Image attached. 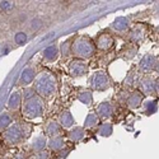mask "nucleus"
I'll return each mask as SVG.
<instances>
[{
    "mask_svg": "<svg viewBox=\"0 0 159 159\" xmlns=\"http://www.w3.org/2000/svg\"><path fill=\"white\" fill-rule=\"evenodd\" d=\"M57 90V82L56 78L52 73L43 71L38 76H36L34 80V92L41 98H50L52 97Z\"/></svg>",
    "mask_w": 159,
    "mask_h": 159,
    "instance_id": "f257e3e1",
    "label": "nucleus"
},
{
    "mask_svg": "<svg viewBox=\"0 0 159 159\" xmlns=\"http://www.w3.org/2000/svg\"><path fill=\"white\" fill-rule=\"evenodd\" d=\"M96 52V45L92 39L87 36L78 37L71 47V55L78 60H87L90 59Z\"/></svg>",
    "mask_w": 159,
    "mask_h": 159,
    "instance_id": "f03ea898",
    "label": "nucleus"
},
{
    "mask_svg": "<svg viewBox=\"0 0 159 159\" xmlns=\"http://www.w3.org/2000/svg\"><path fill=\"white\" fill-rule=\"evenodd\" d=\"M45 111V102L43 98H41L39 96H34L31 99H27L23 104V115L27 118H37L41 117L43 115Z\"/></svg>",
    "mask_w": 159,
    "mask_h": 159,
    "instance_id": "7ed1b4c3",
    "label": "nucleus"
},
{
    "mask_svg": "<svg viewBox=\"0 0 159 159\" xmlns=\"http://www.w3.org/2000/svg\"><path fill=\"white\" fill-rule=\"evenodd\" d=\"M89 85H90L92 89L102 92V90H106V89L110 88L111 80H110L108 75L106 73L97 71V73H94L93 75L89 78Z\"/></svg>",
    "mask_w": 159,
    "mask_h": 159,
    "instance_id": "20e7f679",
    "label": "nucleus"
},
{
    "mask_svg": "<svg viewBox=\"0 0 159 159\" xmlns=\"http://www.w3.org/2000/svg\"><path fill=\"white\" fill-rule=\"evenodd\" d=\"M4 139L7 141V144L9 145H17L22 141L23 139V131L20 129L19 125H11L10 127H8L4 132Z\"/></svg>",
    "mask_w": 159,
    "mask_h": 159,
    "instance_id": "39448f33",
    "label": "nucleus"
},
{
    "mask_svg": "<svg viewBox=\"0 0 159 159\" xmlns=\"http://www.w3.org/2000/svg\"><path fill=\"white\" fill-rule=\"evenodd\" d=\"M69 71L70 75L74 78H79V76H84L88 73V64L83 60H73L69 65Z\"/></svg>",
    "mask_w": 159,
    "mask_h": 159,
    "instance_id": "423d86ee",
    "label": "nucleus"
},
{
    "mask_svg": "<svg viewBox=\"0 0 159 159\" xmlns=\"http://www.w3.org/2000/svg\"><path fill=\"white\" fill-rule=\"evenodd\" d=\"M157 65H158L157 56H154L152 54H148V55H145L140 60V62H139V70L143 71V73H150L154 69H157Z\"/></svg>",
    "mask_w": 159,
    "mask_h": 159,
    "instance_id": "0eeeda50",
    "label": "nucleus"
},
{
    "mask_svg": "<svg viewBox=\"0 0 159 159\" xmlns=\"http://www.w3.org/2000/svg\"><path fill=\"white\" fill-rule=\"evenodd\" d=\"M140 90L147 96H153L157 93V82L149 76H144L140 80Z\"/></svg>",
    "mask_w": 159,
    "mask_h": 159,
    "instance_id": "6e6552de",
    "label": "nucleus"
},
{
    "mask_svg": "<svg viewBox=\"0 0 159 159\" xmlns=\"http://www.w3.org/2000/svg\"><path fill=\"white\" fill-rule=\"evenodd\" d=\"M115 43V39L112 37V34L110 33H101L97 37V41H96V47H98L102 51H107L110 50Z\"/></svg>",
    "mask_w": 159,
    "mask_h": 159,
    "instance_id": "1a4fd4ad",
    "label": "nucleus"
},
{
    "mask_svg": "<svg viewBox=\"0 0 159 159\" xmlns=\"http://www.w3.org/2000/svg\"><path fill=\"white\" fill-rule=\"evenodd\" d=\"M33 80H36V70L31 66H27L20 74V78H19V84L22 87H27L30 85Z\"/></svg>",
    "mask_w": 159,
    "mask_h": 159,
    "instance_id": "9d476101",
    "label": "nucleus"
},
{
    "mask_svg": "<svg viewBox=\"0 0 159 159\" xmlns=\"http://www.w3.org/2000/svg\"><path fill=\"white\" fill-rule=\"evenodd\" d=\"M111 28L116 32H126L129 28H130V19L127 17H117L112 24H111Z\"/></svg>",
    "mask_w": 159,
    "mask_h": 159,
    "instance_id": "9b49d317",
    "label": "nucleus"
},
{
    "mask_svg": "<svg viewBox=\"0 0 159 159\" xmlns=\"http://www.w3.org/2000/svg\"><path fill=\"white\" fill-rule=\"evenodd\" d=\"M22 98H23V96L20 92H18V90L13 92L8 99V108L10 111H17L22 104Z\"/></svg>",
    "mask_w": 159,
    "mask_h": 159,
    "instance_id": "f8f14e48",
    "label": "nucleus"
},
{
    "mask_svg": "<svg viewBox=\"0 0 159 159\" xmlns=\"http://www.w3.org/2000/svg\"><path fill=\"white\" fill-rule=\"evenodd\" d=\"M113 113V108H112V104L110 102H102L98 104L97 107V116L101 118H108L111 117Z\"/></svg>",
    "mask_w": 159,
    "mask_h": 159,
    "instance_id": "ddd939ff",
    "label": "nucleus"
},
{
    "mask_svg": "<svg viewBox=\"0 0 159 159\" xmlns=\"http://www.w3.org/2000/svg\"><path fill=\"white\" fill-rule=\"evenodd\" d=\"M145 27L144 25H141V24H139V25H136V27H134L131 30V32H130V39L132 42H140V41H143L144 39V37H145Z\"/></svg>",
    "mask_w": 159,
    "mask_h": 159,
    "instance_id": "4468645a",
    "label": "nucleus"
},
{
    "mask_svg": "<svg viewBox=\"0 0 159 159\" xmlns=\"http://www.w3.org/2000/svg\"><path fill=\"white\" fill-rule=\"evenodd\" d=\"M74 124H75V120L70 111H64L60 115V126H62L64 129H70L74 126Z\"/></svg>",
    "mask_w": 159,
    "mask_h": 159,
    "instance_id": "2eb2a0df",
    "label": "nucleus"
},
{
    "mask_svg": "<svg viewBox=\"0 0 159 159\" xmlns=\"http://www.w3.org/2000/svg\"><path fill=\"white\" fill-rule=\"evenodd\" d=\"M141 102H143V96H141L140 92H134V93H131L127 98V106L131 110L139 108Z\"/></svg>",
    "mask_w": 159,
    "mask_h": 159,
    "instance_id": "dca6fc26",
    "label": "nucleus"
},
{
    "mask_svg": "<svg viewBox=\"0 0 159 159\" xmlns=\"http://www.w3.org/2000/svg\"><path fill=\"white\" fill-rule=\"evenodd\" d=\"M60 131H61V126L56 121H50L46 126V135H48L51 139L57 138L60 135Z\"/></svg>",
    "mask_w": 159,
    "mask_h": 159,
    "instance_id": "f3484780",
    "label": "nucleus"
},
{
    "mask_svg": "<svg viewBox=\"0 0 159 159\" xmlns=\"http://www.w3.org/2000/svg\"><path fill=\"white\" fill-rule=\"evenodd\" d=\"M57 56H59L57 45H51V46H48V47L43 51V57H45L47 61H50V62L55 61V60L57 59Z\"/></svg>",
    "mask_w": 159,
    "mask_h": 159,
    "instance_id": "a211bd4d",
    "label": "nucleus"
},
{
    "mask_svg": "<svg viewBox=\"0 0 159 159\" xmlns=\"http://www.w3.org/2000/svg\"><path fill=\"white\" fill-rule=\"evenodd\" d=\"M47 147L51 149V150H61L64 147H65V143H64V139L61 136H57V138H52L48 140L47 143Z\"/></svg>",
    "mask_w": 159,
    "mask_h": 159,
    "instance_id": "6ab92c4d",
    "label": "nucleus"
},
{
    "mask_svg": "<svg viewBox=\"0 0 159 159\" xmlns=\"http://www.w3.org/2000/svg\"><path fill=\"white\" fill-rule=\"evenodd\" d=\"M85 135V132H84V129L83 127H74L71 129V131L69 132V139L71 141H80Z\"/></svg>",
    "mask_w": 159,
    "mask_h": 159,
    "instance_id": "aec40b11",
    "label": "nucleus"
},
{
    "mask_svg": "<svg viewBox=\"0 0 159 159\" xmlns=\"http://www.w3.org/2000/svg\"><path fill=\"white\" fill-rule=\"evenodd\" d=\"M47 145V141H46V138L45 136H38V138H36L34 140H33V143H32V150H34V152H42V149Z\"/></svg>",
    "mask_w": 159,
    "mask_h": 159,
    "instance_id": "412c9836",
    "label": "nucleus"
},
{
    "mask_svg": "<svg viewBox=\"0 0 159 159\" xmlns=\"http://www.w3.org/2000/svg\"><path fill=\"white\" fill-rule=\"evenodd\" d=\"M144 110L148 115H153L158 111V102L154 101V99H150V101H147L144 103Z\"/></svg>",
    "mask_w": 159,
    "mask_h": 159,
    "instance_id": "4be33fe9",
    "label": "nucleus"
},
{
    "mask_svg": "<svg viewBox=\"0 0 159 159\" xmlns=\"http://www.w3.org/2000/svg\"><path fill=\"white\" fill-rule=\"evenodd\" d=\"M98 124V116L96 113H88L85 121H84V127L85 129H92Z\"/></svg>",
    "mask_w": 159,
    "mask_h": 159,
    "instance_id": "5701e85b",
    "label": "nucleus"
},
{
    "mask_svg": "<svg viewBox=\"0 0 159 159\" xmlns=\"http://www.w3.org/2000/svg\"><path fill=\"white\" fill-rule=\"evenodd\" d=\"M78 99L82 103L89 106L92 102H93V96H92V92L89 90H85V92H82V93H79L78 96Z\"/></svg>",
    "mask_w": 159,
    "mask_h": 159,
    "instance_id": "b1692460",
    "label": "nucleus"
},
{
    "mask_svg": "<svg viewBox=\"0 0 159 159\" xmlns=\"http://www.w3.org/2000/svg\"><path fill=\"white\" fill-rule=\"evenodd\" d=\"M112 131H113L112 124H102V125L99 126L98 134H99L101 136H104V138H107V136L112 135Z\"/></svg>",
    "mask_w": 159,
    "mask_h": 159,
    "instance_id": "393cba45",
    "label": "nucleus"
},
{
    "mask_svg": "<svg viewBox=\"0 0 159 159\" xmlns=\"http://www.w3.org/2000/svg\"><path fill=\"white\" fill-rule=\"evenodd\" d=\"M11 122V117L8 113H3L0 115V130L7 129Z\"/></svg>",
    "mask_w": 159,
    "mask_h": 159,
    "instance_id": "a878e982",
    "label": "nucleus"
},
{
    "mask_svg": "<svg viewBox=\"0 0 159 159\" xmlns=\"http://www.w3.org/2000/svg\"><path fill=\"white\" fill-rule=\"evenodd\" d=\"M61 55L64 57H68L71 54V43L70 41H65L64 43H61Z\"/></svg>",
    "mask_w": 159,
    "mask_h": 159,
    "instance_id": "bb28decb",
    "label": "nucleus"
},
{
    "mask_svg": "<svg viewBox=\"0 0 159 159\" xmlns=\"http://www.w3.org/2000/svg\"><path fill=\"white\" fill-rule=\"evenodd\" d=\"M27 39H28V37L24 32H17L16 36H14V41H16L17 45H24L25 42H27Z\"/></svg>",
    "mask_w": 159,
    "mask_h": 159,
    "instance_id": "cd10ccee",
    "label": "nucleus"
},
{
    "mask_svg": "<svg viewBox=\"0 0 159 159\" xmlns=\"http://www.w3.org/2000/svg\"><path fill=\"white\" fill-rule=\"evenodd\" d=\"M13 8H14V3H11V2H0V9L4 10V11H9Z\"/></svg>",
    "mask_w": 159,
    "mask_h": 159,
    "instance_id": "c85d7f7f",
    "label": "nucleus"
},
{
    "mask_svg": "<svg viewBox=\"0 0 159 159\" xmlns=\"http://www.w3.org/2000/svg\"><path fill=\"white\" fill-rule=\"evenodd\" d=\"M23 94H24L25 101H27V99H31V98L34 97V89H33V88H25L24 92H23Z\"/></svg>",
    "mask_w": 159,
    "mask_h": 159,
    "instance_id": "c756f323",
    "label": "nucleus"
},
{
    "mask_svg": "<svg viewBox=\"0 0 159 159\" xmlns=\"http://www.w3.org/2000/svg\"><path fill=\"white\" fill-rule=\"evenodd\" d=\"M134 83H135V76H134V74H129V76L126 78V80H125V84H126L127 87H131V85H134Z\"/></svg>",
    "mask_w": 159,
    "mask_h": 159,
    "instance_id": "7c9ffc66",
    "label": "nucleus"
},
{
    "mask_svg": "<svg viewBox=\"0 0 159 159\" xmlns=\"http://www.w3.org/2000/svg\"><path fill=\"white\" fill-rule=\"evenodd\" d=\"M36 159H48V153H45V152H39L36 157Z\"/></svg>",
    "mask_w": 159,
    "mask_h": 159,
    "instance_id": "2f4dec72",
    "label": "nucleus"
},
{
    "mask_svg": "<svg viewBox=\"0 0 159 159\" xmlns=\"http://www.w3.org/2000/svg\"><path fill=\"white\" fill-rule=\"evenodd\" d=\"M38 25H41V23H39V19H34V20H33V24H32V27H33V28H37Z\"/></svg>",
    "mask_w": 159,
    "mask_h": 159,
    "instance_id": "473e14b6",
    "label": "nucleus"
},
{
    "mask_svg": "<svg viewBox=\"0 0 159 159\" xmlns=\"http://www.w3.org/2000/svg\"><path fill=\"white\" fill-rule=\"evenodd\" d=\"M14 159H25V157H24L23 154H17V155L14 157Z\"/></svg>",
    "mask_w": 159,
    "mask_h": 159,
    "instance_id": "72a5a7b5",
    "label": "nucleus"
},
{
    "mask_svg": "<svg viewBox=\"0 0 159 159\" xmlns=\"http://www.w3.org/2000/svg\"><path fill=\"white\" fill-rule=\"evenodd\" d=\"M157 93L159 94V80L157 82Z\"/></svg>",
    "mask_w": 159,
    "mask_h": 159,
    "instance_id": "f704fd0d",
    "label": "nucleus"
},
{
    "mask_svg": "<svg viewBox=\"0 0 159 159\" xmlns=\"http://www.w3.org/2000/svg\"><path fill=\"white\" fill-rule=\"evenodd\" d=\"M157 71H158V74H159V62H158V65H157Z\"/></svg>",
    "mask_w": 159,
    "mask_h": 159,
    "instance_id": "c9c22d12",
    "label": "nucleus"
},
{
    "mask_svg": "<svg viewBox=\"0 0 159 159\" xmlns=\"http://www.w3.org/2000/svg\"><path fill=\"white\" fill-rule=\"evenodd\" d=\"M158 30H159V27H158Z\"/></svg>",
    "mask_w": 159,
    "mask_h": 159,
    "instance_id": "e433bc0d",
    "label": "nucleus"
}]
</instances>
